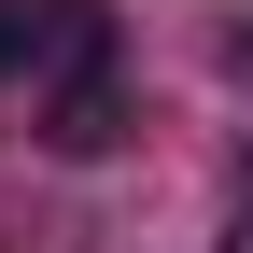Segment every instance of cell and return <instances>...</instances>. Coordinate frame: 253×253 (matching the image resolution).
I'll return each mask as SVG.
<instances>
[{"label": "cell", "mask_w": 253, "mask_h": 253, "mask_svg": "<svg viewBox=\"0 0 253 253\" xmlns=\"http://www.w3.org/2000/svg\"><path fill=\"white\" fill-rule=\"evenodd\" d=\"M28 84H113V14L99 0H42V28H28Z\"/></svg>", "instance_id": "1"}, {"label": "cell", "mask_w": 253, "mask_h": 253, "mask_svg": "<svg viewBox=\"0 0 253 253\" xmlns=\"http://www.w3.org/2000/svg\"><path fill=\"white\" fill-rule=\"evenodd\" d=\"M225 253H253V197H239V211H225Z\"/></svg>", "instance_id": "4"}, {"label": "cell", "mask_w": 253, "mask_h": 253, "mask_svg": "<svg viewBox=\"0 0 253 253\" xmlns=\"http://www.w3.org/2000/svg\"><path fill=\"white\" fill-rule=\"evenodd\" d=\"M28 28H42V0H0V71H28Z\"/></svg>", "instance_id": "3"}, {"label": "cell", "mask_w": 253, "mask_h": 253, "mask_svg": "<svg viewBox=\"0 0 253 253\" xmlns=\"http://www.w3.org/2000/svg\"><path fill=\"white\" fill-rule=\"evenodd\" d=\"M42 141H56V155H113V141H126V84H71Z\"/></svg>", "instance_id": "2"}]
</instances>
